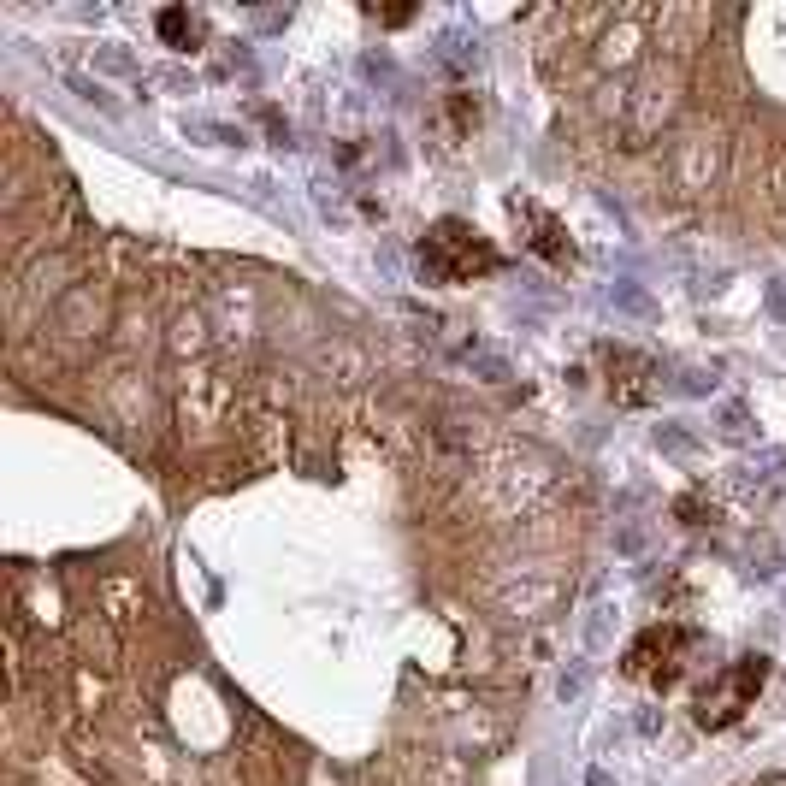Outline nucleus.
<instances>
[{"mask_svg": "<svg viewBox=\"0 0 786 786\" xmlns=\"http://www.w3.org/2000/svg\"><path fill=\"white\" fill-rule=\"evenodd\" d=\"M503 255H497V243L479 231V225H467V219H438L426 237H420V272L432 278V284H473V278H485V272H497Z\"/></svg>", "mask_w": 786, "mask_h": 786, "instance_id": "obj_1", "label": "nucleus"}, {"mask_svg": "<svg viewBox=\"0 0 786 786\" xmlns=\"http://www.w3.org/2000/svg\"><path fill=\"white\" fill-rule=\"evenodd\" d=\"M692 651H698V633L692 627H680V621H656V627H645L633 645H627V674L633 680H651L656 692H668L680 674H686V662H692Z\"/></svg>", "mask_w": 786, "mask_h": 786, "instance_id": "obj_2", "label": "nucleus"}, {"mask_svg": "<svg viewBox=\"0 0 786 786\" xmlns=\"http://www.w3.org/2000/svg\"><path fill=\"white\" fill-rule=\"evenodd\" d=\"M763 680H769V656H739V662L716 668L710 686L698 692V727H716V733H721V727H733V721L757 704Z\"/></svg>", "mask_w": 786, "mask_h": 786, "instance_id": "obj_3", "label": "nucleus"}, {"mask_svg": "<svg viewBox=\"0 0 786 786\" xmlns=\"http://www.w3.org/2000/svg\"><path fill=\"white\" fill-rule=\"evenodd\" d=\"M597 361H603L609 396H615L621 408H645V402L656 396V361L651 355H639V349H627V343H603Z\"/></svg>", "mask_w": 786, "mask_h": 786, "instance_id": "obj_4", "label": "nucleus"}, {"mask_svg": "<svg viewBox=\"0 0 786 786\" xmlns=\"http://www.w3.org/2000/svg\"><path fill=\"white\" fill-rule=\"evenodd\" d=\"M509 213H515V225H532V237H526V243H532V249H538L550 266H574V243H568V231H562V219H556V213H544L538 201H521V196L509 201Z\"/></svg>", "mask_w": 786, "mask_h": 786, "instance_id": "obj_5", "label": "nucleus"}, {"mask_svg": "<svg viewBox=\"0 0 786 786\" xmlns=\"http://www.w3.org/2000/svg\"><path fill=\"white\" fill-rule=\"evenodd\" d=\"M160 36L172 42V48H190V42H201V18H190V12H160Z\"/></svg>", "mask_w": 786, "mask_h": 786, "instance_id": "obj_6", "label": "nucleus"}]
</instances>
